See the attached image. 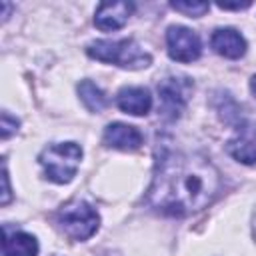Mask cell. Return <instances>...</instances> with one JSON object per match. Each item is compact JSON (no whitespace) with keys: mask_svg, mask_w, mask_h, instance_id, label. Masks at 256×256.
I'll use <instances>...</instances> for the list:
<instances>
[{"mask_svg":"<svg viewBox=\"0 0 256 256\" xmlns=\"http://www.w3.org/2000/svg\"><path fill=\"white\" fill-rule=\"evenodd\" d=\"M82 158V148L76 142H60L44 148L38 156L46 178L56 184H66L74 178Z\"/></svg>","mask_w":256,"mask_h":256,"instance_id":"3957f363","label":"cell"},{"mask_svg":"<svg viewBox=\"0 0 256 256\" xmlns=\"http://www.w3.org/2000/svg\"><path fill=\"white\" fill-rule=\"evenodd\" d=\"M86 52L100 62L116 64L130 70L146 68L152 62L150 54L144 52L134 40H96L86 48Z\"/></svg>","mask_w":256,"mask_h":256,"instance_id":"7a4b0ae2","label":"cell"},{"mask_svg":"<svg viewBox=\"0 0 256 256\" xmlns=\"http://www.w3.org/2000/svg\"><path fill=\"white\" fill-rule=\"evenodd\" d=\"M0 128H2V140H6L12 132H16V128H18V120L12 118L8 112H2V124H0Z\"/></svg>","mask_w":256,"mask_h":256,"instance_id":"9a60e30c","label":"cell"},{"mask_svg":"<svg viewBox=\"0 0 256 256\" xmlns=\"http://www.w3.org/2000/svg\"><path fill=\"white\" fill-rule=\"evenodd\" d=\"M252 2H236V4H228V2H218V8L222 10H242V8H248Z\"/></svg>","mask_w":256,"mask_h":256,"instance_id":"e0dca14e","label":"cell"},{"mask_svg":"<svg viewBox=\"0 0 256 256\" xmlns=\"http://www.w3.org/2000/svg\"><path fill=\"white\" fill-rule=\"evenodd\" d=\"M116 104L122 112L132 114V116H142L150 110L152 106V96L146 88L140 86H130V88H122L116 96Z\"/></svg>","mask_w":256,"mask_h":256,"instance_id":"8fae6325","label":"cell"},{"mask_svg":"<svg viewBox=\"0 0 256 256\" xmlns=\"http://www.w3.org/2000/svg\"><path fill=\"white\" fill-rule=\"evenodd\" d=\"M56 218L62 232L72 240H88L100 224L98 212L82 200H74L62 206Z\"/></svg>","mask_w":256,"mask_h":256,"instance_id":"277c9868","label":"cell"},{"mask_svg":"<svg viewBox=\"0 0 256 256\" xmlns=\"http://www.w3.org/2000/svg\"><path fill=\"white\" fill-rule=\"evenodd\" d=\"M220 176L200 154L164 152L156 160L148 204L166 216H188L206 208L218 194Z\"/></svg>","mask_w":256,"mask_h":256,"instance_id":"6da1fadb","label":"cell"},{"mask_svg":"<svg viewBox=\"0 0 256 256\" xmlns=\"http://www.w3.org/2000/svg\"><path fill=\"white\" fill-rule=\"evenodd\" d=\"M166 44L170 58L178 62H194L202 52L198 34L186 26H170L166 32Z\"/></svg>","mask_w":256,"mask_h":256,"instance_id":"5b68a950","label":"cell"},{"mask_svg":"<svg viewBox=\"0 0 256 256\" xmlns=\"http://www.w3.org/2000/svg\"><path fill=\"white\" fill-rule=\"evenodd\" d=\"M190 90H192V82L188 78H164L158 84L162 114L168 118H178L186 106Z\"/></svg>","mask_w":256,"mask_h":256,"instance_id":"8992f818","label":"cell"},{"mask_svg":"<svg viewBox=\"0 0 256 256\" xmlns=\"http://www.w3.org/2000/svg\"><path fill=\"white\" fill-rule=\"evenodd\" d=\"M132 12H134L132 2H102L96 8L94 24H96V28H100L104 32L118 30L128 22Z\"/></svg>","mask_w":256,"mask_h":256,"instance_id":"52a82bcc","label":"cell"},{"mask_svg":"<svg viewBox=\"0 0 256 256\" xmlns=\"http://www.w3.org/2000/svg\"><path fill=\"white\" fill-rule=\"evenodd\" d=\"M104 144L116 150H136L142 144V134L130 124L114 122L104 130Z\"/></svg>","mask_w":256,"mask_h":256,"instance_id":"9c48e42d","label":"cell"},{"mask_svg":"<svg viewBox=\"0 0 256 256\" xmlns=\"http://www.w3.org/2000/svg\"><path fill=\"white\" fill-rule=\"evenodd\" d=\"M228 154L242 164L256 162V124H244L228 142Z\"/></svg>","mask_w":256,"mask_h":256,"instance_id":"ba28073f","label":"cell"},{"mask_svg":"<svg viewBox=\"0 0 256 256\" xmlns=\"http://www.w3.org/2000/svg\"><path fill=\"white\" fill-rule=\"evenodd\" d=\"M8 202H10V182H8L6 162H2V198H0V204L6 206Z\"/></svg>","mask_w":256,"mask_h":256,"instance_id":"2e32d148","label":"cell"},{"mask_svg":"<svg viewBox=\"0 0 256 256\" xmlns=\"http://www.w3.org/2000/svg\"><path fill=\"white\" fill-rule=\"evenodd\" d=\"M212 48L224 58H240L246 52V40L234 28H218L212 34Z\"/></svg>","mask_w":256,"mask_h":256,"instance_id":"30bf717a","label":"cell"},{"mask_svg":"<svg viewBox=\"0 0 256 256\" xmlns=\"http://www.w3.org/2000/svg\"><path fill=\"white\" fill-rule=\"evenodd\" d=\"M170 6H172L174 10H178V12H182V14H186V16H194V18L206 14L208 8H210L208 2H172Z\"/></svg>","mask_w":256,"mask_h":256,"instance_id":"5bb4252c","label":"cell"},{"mask_svg":"<svg viewBox=\"0 0 256 256\" xmlns=\"http://www.w3.org/2000/svg\"><path fill=\"white\" fill-rule=\"evenodd\" d=\"M78 94H80V100L84 102V106L90 110V112H102L104 106H106V96L104 92L90 80H82L78 84Z\"/></svg>","mask_w":256,"mask_h":256,"instance_id":"4fadbf2b","label":"cell"},{"mask_svg":"<svg viewBox=\"0 0 256 256\" xmlns=\"http://www.w3.org/2000/svg\"><path fill=\"white\" fill-rule=\"evenodd\" d=\"M250 88H252V92H254V96H256V76H252V80H250Z\"/></svg>","mask_w":256,"mask_h":256,"instance_id":"ac0fdd59","label":"cell"},{"mask_svg":"<svg viewBox=\"0 0 256 256\" xmlns=\"http://www.w3.org/2000/svg\"><path fill=\"white\" fill-rule=\"evenodd\" d=\"M38 254V242L34 236L26 232H4L2 240V256H36Z\"/></svg>","mask_w":256,"mask_h":256,"instance_id":"7c38bea8","label":"cell"}]
</instances>
